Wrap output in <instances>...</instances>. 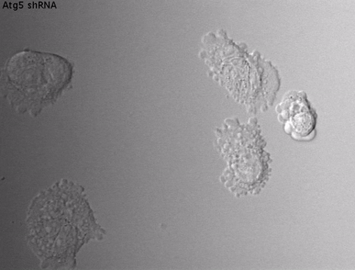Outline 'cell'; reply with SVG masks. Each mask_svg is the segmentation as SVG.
Wrapping results in <instances>:
<instances>
[{
	"label": "cell",
	"mask_w": 355,
	"mask_h": 270,
	"mask_svg": "<svg viewBox=\"0 0 355 270\" xmlns=\"http://www.w3.org/2000/svg\"><path fill=\"white\" fill-rule=\"evenodd\" d=\"M282 107L283 117L288 119L286 126L290 125L293 134L305 137L312 132L315 120L303 97L291 96L284 100Z\"/></svg>",
	"instance_id": "obj_2"
},
{
	"label": "cell",
	"mask_w": 355,
	"mask_h": 270,
	"mask_svg": "<svg viewBox=\"0 0 355 270\" xmlns=\"http://www.w3.org/2000/svg\"><path fill=\"white\" fill-rule=\"evenodd\" d=\"M8 88L15 100L40 107L53 100L69 83L71 69L66 60L50 54L24 52L7 65Z\"/></svg>",
	"instance_id": "obj_1"
}]
</instances>
